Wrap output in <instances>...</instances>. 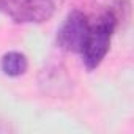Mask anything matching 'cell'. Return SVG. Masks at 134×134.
Instances as JSON below:
<instances>
[{
    "mask_svg": "<svg viewBox=\"0 0 134 134\" xmlns=\"http://www.w3.org/2000/svg\"><path fill=\"white\" fill-rule=\"evenodd\" d=\"M88 21H90L88 32L85 35V40L79 54L82 57L84 65L87 66V70H95L107 55L112 36L118 27L115 22L109 19L88 16Z\"/></svg>",
    "mask_w": 134,
    "mask_h": 134,
    "instance_id": "obj_1",
    "label": "cell"
},
{
    "mask_svg": "<svg viewBox=\"0 0 134 134\" xmlns=\"http://www.w3.org/2000/svg\"><path fill=\"white\" fill-rule=\"evenodd\" d=\"M54 11V0H0V13L18 24H43Z\"/></svg>",
    "mask_w": 134,
    "mask_h": 134,
    "instance_id": "obj_2",
    "label": "cell"
},
{
    "mask_svg": "<svg viewBox=\"0 0 134 134\" xmlns=\"http://www.w3.org/2000/svg\"><path fill=\"white\" fill-rule=\"evenodd\" d=\"M88 16L85 11L73 10L68 16L65 18L62 27L57 32V43L62 49L79 54L85 40V35L88 32Z\"/></svg>",
    "mask_w": 134,
    "mask_h": 134,
    "instance_id": "obj_3",
    "label": "cell"
},
{
    "mask_svg": "<svg viewBox=\"0 0 134 134\" xmlns=\"http://www.w3.org/2000/svg\"><path fill=\"white\" fill-rule=\"evenodd\" d=\"M87 16L109 19L115 22L118 29L129 19V0H87Z\"/></svg>",
    "mask_w": 134,
    "mask_h": 134,
    "instance_id": "obj_4",
    "label": "cell"
},
{
    "mask_svg": "<svg viewBox=\"0 0 134 134\" xmlns=\"http://www.w3.org/2000/svg\"><path fill=\"white\" fill-rule=\"evenodd\" d=\"M0 68H2L3 74H7L10 77H18V76H22L27 71L29 60L22 52L11 51V52H7L2 57V60H0Z\"/></svg>",
    "mask_w": 134,
    "mask_h": 134,
    "instance_id": "obj_5",
    "label": "cell"
}]
</instances>
